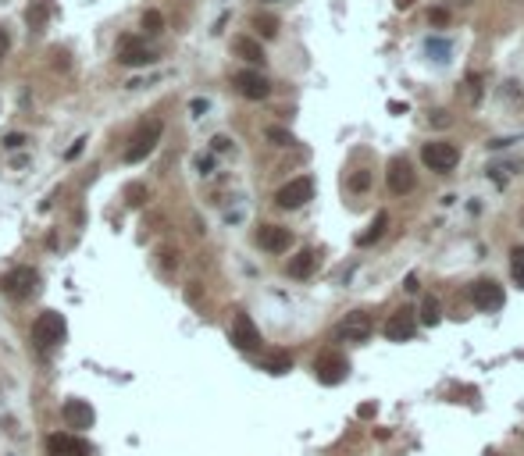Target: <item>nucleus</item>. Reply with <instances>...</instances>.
I'll return each instance as SVG.
<instances>
[{
	"instance_id": "nucleus-1",
	"label": "nucleus",
	"mask_w": 524,
	"mask_h": 456,
	"mask_svg": "<svg viewBox=\"0 0 524 456\" xmlns=\"http://www.w3.org/2000/svg\"><path fill=\"white\" fill-rule=\"evenodd\" d=\"M65 335H68V324H65V314H57V310H43L32 324V342H36V349H43V353L65 342Z\"/></svg>"
},
{
	"instance_id": "nucleus-2",
	"label": "nucleus",
	"mask_w": 524,
	"mask_h": 456,
	"mask_svg": "<svg viewBox=\"0 0 524 456\" xmlns=\"http://www.w3.org/2000/svg\"><path fill=\"white\" fill-rule=\"evenodd\" d=\"M161 132H164V125H161L157 118H150V121H146V125L129 139V147H125V160H129V164H139L143 157H150L154 147H157V139H161Z\"/></svg>"
},
{
	"instance_id": "nucleus-3",
	"label": "nucleus",
	"mask_w": 524,
	"mask_h": 456,
	"mask_svg": "<svg viewBox=\"0 0 524 456\" xmlns=\"http://www.w3.org/2000/svg\"><path fill=\"white\" fill-rule=\"evenodd\" d=\"M0 285H4V296H11L14 303H22V300H29L36 293L39 275H36V267H11Z\"/></svg>"
},
{
	"instance_id": "nucleus-4",
	"label": "nucleus",
	"mask_w": 524,
	"mask_h": 456,
	"mask_svg": "<svg viewBox=\"0 0 524 456\" xmlns=\"http://www.w3.org/2000/svg\"><path fill=\"white\" fill-rule=\"evenodd\" d=\"M118 61H121L125 68H150L154 61H157V54L146 50L136 36H121V39H118Z\"/></svg>"
},
{
	"instance_id": "nucleus-5",
	"label": "nucleus",
	"mask_w": 524,
	"mask_h": 456,
	"mask_svg": "<svg viewBox=\"0 0 524 456\" xmlns=\"http://www.w3.org/2000/svg\"><path fill=\"white\" fill-rule=\"evenodd\" d=\"M47 456H93V446L72 431H57L47 439Z\"/></svg>"
},
{
	"instance_id": "nucleus-6",
	"label": "nucleus",
	"mask_w": 524,
	"mask_h": 456,
	"mask_svg": "<svg viewBox=\"0 0 524 456\" xmlns=\"http://www.w3.org/2000/svg\"><path fill=\"white\" fill-rule=\"evenodd\" d=\"M421 160L432 172H450V168H456L460 150L453 147V143H428V147L421 150Z\"/></svg>"
},
{
	"instance_id": "nucleus-7",
	"label": "nucleus",
	"mask_w": 524,
	"mask_h": 456,
	"mask_svg": "<svg viewBox=\"0 0 524 456\" xmlns=\"http://www.w3.org/2000/svg\"><path fill=\"white\" fill-rule=\"evenodd\" d=\"M310 196H314V182L310 178H292L275 193V203L285 207V211H296V207H303Z\"/></svg>"
},
{
	"instance_id": "nucleus-8",
	"label": "nucleus",
	"mask_w": 524,
	"mask_h": 456,
	"mask_svg": "<svg viewBox=\"0 0 524 456\" xmlns=\"http://www.w3.org/2000/svg\"><path fill=\"white\" fill-rule=\"evenodd\" d=\"M385 182H389V189H392L396 196H407V193L414 189V182H417L410 160H407V157H396V160L389 164V172H385Z\"/></svg>"
},
{
	"instance_id": "nucleus-9",
	"label": "nucleus",
	"mask_w": 524,
	"mask_h": 456,
	"mask_svg": "<svg viewBox=\"0 0 524 456\" xmlns=\"http://www.w3.org/2000/svg\"><path fill=\"white\" fill-rule=\"evenodd\" d=\"M232 86L246 96V100H268L271 96V82L261 72H236L232 75Z\"/></svg>"
},
{
	"instance_id": "nucleus-10",
	"label": "nucleus",
	"mask_w": 524,
	"mask_h": 456,
	"mask_svg": "<svg viewBox=\"0 0 524 456\" xmlns=\"http://www.w3.org/2000/svg\"><path fill=\"white\" fill-rule=\"evenodd\" d=\"M314 371H318V382H321V385H339V382H346L350 364H346V357H339V353H321L318 364H314Z\"/></svg>"
},
{
	"instance_id": "nucleus-11",
	"label": "nucleus",
	"mask_w": 524,
	"mask_h": 456,
	"mask_svg": "<svg viewBox=\"0 0 524 456\" xmlns=\"http://www.w3.org/2000/svg\"><path fill=\"white\" fill-rule=\"evenodd\" d=\"M257 246L268 253H285L289 246H292V232L282 225H261L257 228Z\"/></svg>"
},
{
	"instance_id": "nucleus-12",
	"label": "nucleus",
	"mask_w": 524,
	"mask_h": 456,
	"mask_svg": "<svg viewBox=\"0 0 524 456\" xmlns=\"http://www.w3.org/2000/svg\"><path fill=\"white\" fill-rule=\"evenodd\" d=\"M232 342L239 346V349H246V353H254V349H261V331H257V324L250 321V314H239L236 318V324H232Z\"/></svg>"
},
{
	"instance_id": "nucleus-13",
	"label": "nucleus",
	"mask_w": 524,
	"mask_h": 456,
	"mask_svg": "<svg viewBox=\"0 0 524 456\" xmlns=\"http://www.w3.org/2000/svg\"><path fill=\"white\" fill-rule=\"evenodd\" d=\"M61 417H65V424H68V428L82 431V428H93L97 413H93V406H90V403H82V400H68L65 406H61Z\"/></svg>"
},
{
	"instance_id": "nucleus-14",
	"label": "nucleus",
	"mask_w": 524,
	"mask_h": 456,
	"mask_svg": "<svg viewBox=\"0 0 524 456\" xmlns=\"http://www.w3.org/2000/svg\"><path fill=\"white\" fill-rule=\"evenodd\" d=\"M414 331H417L414 310H400V314H392V318L385 321V339H389V342H407Z\"/></svg>"
},
{
	"instance_id": "nucleus-15",
	"label": "nucleus",
	"mask_w": 524,
	"mask_h": 456,
	"mask_svg": "<svg viewBox=\"0 0 524 456\" xmlns=\"http://www.w3.org/2000/svg\"><path fill=\"white\" fill-rule=\"evenodd\" d=\"M471 300H474V307L478 310H499L503 307V285H496V282H474L471 285Z\"/></svg>"
},
{
	"instance_id": "nucleus-16",
	"label": "nucleus",
	"mask_w": 524,
	"mask_h": 456,
	"mask_svg": "<svg viewBox=\"0 0 524 456\" xmlns=\"http://www.w3.org/2000/svg\"><path fill=\"white\" fill-rule=\"evenodd\" d=\"M335 335L339 339H353V342H364L367 335H371V318L367 314H361V310H353V314L335 328Z\"/></svg>"
},
{
	"instance_id": "nucleus-17",
	"label": "nucleus",
	"mask_w": 524,
	"mask_h": 456,
	"mask_svg": "<svg viewBox=\"0 0 524 456\" xmlns=\"http://www.w3.org/2000/svg\"><path fill=\"white\" fill-rule=\"evenodd\" d=\"M314 267H318V253H314V250H303V253H296V257L289 260L285 271H289V278H310Z\"/></svg>"
},
{
	"instance_id": "nucleus-18",
	"label": "nucleus",
	"mask_w": 524,
	"mask_h": 456,
	"mask_svg": "<svg viewBox=\"0 0 524 456\" xmlns=\"http://www.w3.org/2000/svg\"><path fill=\"white\" fill-rule=\"evenodd\" d=\"M232 50H236L243 61H250V65H264V50H261L257 39H250V36H236Z\"/></svg>"
},
{
	"instance_id": "nucleus-19",
	"label": "nucleus",
	"mask_w": 524,
	"mask_h": 456,
	"mask_svg": "<svg viewBox=\"0 0 524 456\" xmlns=\"http://www.w3.org/2000/svg\"><path fill=\"white\" fill-rule=\"evenodd\" d=\"M50 11H54V4H50V0H32V4H29V11H26V22H29V29H43V25L50 22Z\"/></svg>"
},
{
	"instance_id": "nucleus-20",
	"label": "nucleus",
	"mask_w": 524,
	"mask_h": 456,
	"mask_svg": "<svg viewBox=\"0 0 524 456\" xmlns=\"http://www.w3.org/2000/svg\"><path fill=\"white\" fill-rule=\"evenodd\" d=\"M385 225H389V214H385V211H379V214H374V221H371V228H367V232H364V236H357V242H361V246L379 242V239H382V232H385Z\"/></svg>"
},
{
	"instance_id": "nucleus-21",
	"label": "nucleus",
	"mask_w": 524,
	"mask_h": 456,
	"mask_svg": "<svg viewBox=\"0 0 524 456\" xmlns=\"http://www.w3.org/2000/svg\"><path fill=\"white\" fill-rule=\"evenodd\" d=\"M289 367H292V357H289V353H271V357L264 360V371H268V375H285Z\"/></svg>"
},
{
	"instance_id": "nucleus-22",
	"label": "nucleus",
	"mask_w": 524,
	"mask_h": 456,
	"mask_svg": "<svg viewBox=\"0 0 524 456\" xmlns=\"http://www.w3.org/2000/svg\"><path fill=\"white\" fill-rule=\"evenodd\" d=\"M139 25L146 29V32H150V36H157V32H164V14L161 11H143V18H139Z\"/></svg>"
},
{
	"instance_id": "nucleus-23",
	"label": "nucleus",
	"mask_w": 524,
	"mask_h": 456,
	"mask_svg": "<svg viewBox=\"0 0 524 456\" xmlns=\"http://www.w3.org/2000/svg\"><path fill=\"white\" fill-rule=\"evenodd\" d=\"M510 275L524 289V246H514V250H510Z\"/></svg>"
},
{
	"instance_id": "nucleus-24",
	"label": "nucleus",
	"mask_w": 524,
	"mask_h": 456,
	"mask_svg": "<svg viewBox=\"0 0 524 456\" xmlns=\"http://www.w3.org/2000/svg\"><path fill=\"white\" fill-rule=\"evenodd\" d=\"M421 321H425L428 328L443 321V307H439V300H435V296H428V300H425V307H421Z\"/></svg>"
},
{
	"instance_id": "nucleus-25",
	"label": "nucleus",
	"mask_w": 524,
	"mask_h": 456,
	"mask_svg": "<svg viewBox=\"0 0 524 456\" xmlns=\"http://www.w3.org/2000/svg\"><path fill=\"white\" fill-rule=\"evenodd\" d=\"M254 29H257L264 39H271V36L279 32V22H275L271 14H254Z\"/></svg>"
},
{
	"instance_id": "nucleus-26",
	"label": "nucleus",
	"mask_w": 524,
	"mask_h": 456,
	"mask_svg": "<svg viewBox=\"0 0 524 456\" xmlns=\"http://www.w3.org/2000/svg\"><path fill=\"white\" fill-rule=\"evenodd\" d=\"M125 203H129V207H143L146 203V185H139V182L125 185Z\"/></svg>"
},
{
	"instance_id": "nucleus-27",
	"label": "nucleus",
	"mask_w": 524,
	"mask_h": 456,
	"mask_svg": "<svg viewBox=\"0 0 524 456\" xmlns=\"http://www.w3.org/2000/svg\"><path fill=\"white\" fill-rule=\"evenodd\" d=\"M268 143H271V147H292L296 139H292V132H289V129L271 125V129H268Z\"/></svg>"
},
{
	"instance_id": "nucleus-28",
	"label": "nucleus",
	"mask_w": 524,
	"mask_h": 456,
	"mask_svg": "<svg viewBox=\"0 0 524 456\" xmlns=\"http://www.w3.org/2000/svg\"><path fill=\"white\" fill-rule=\"evenodd\" d=\"M425 50L432 54V61H446L450 57V43H446V39H428Z\"/></svg>"
},
{
	"instance_id": "nucleus-29",
	"label": "nucleus",
	"mask_w": 524,
	"mask_h": 456,
	"mask_svg": "<svg viewBox=\"0 0 524 456\" xmlns=\"http://www.w3.org/2000/svg\"><path fill=\"white\" fill-rule=\"evenodd\" d=\"M26 143H29L26 132H8V136H4V150H22Z\"/></svg>"
},
{
	"instance_id": "nucleus-30",
	"label": "nucleus",
	"mask_w": 524,
	"mask_h": 456,
	"mask_svg": "<svg viewBox=\"0 0 524 456\" xmlns=\"http://www.w3.org/2000/svg\"><path fill=\"white\" fill-rule=\"evenodd\" d=\"M367 185H371V175H367V172H357V175L350 178V189H353V193H364Z\"/></svg>"
},
{
	"instance_id": "nucleus-31",
	"label": "nucleus",
	"mask_w": 524,
	"mask_h": 456,
	"mask_svg": "<svg viewBox=\"0 0 524 456\" xmlns=\"http://www.w3.org/2000/svg\"><path fill=\"white\" fill-rule=\"evenodd\" d=\"M428 22H432V25H446V22H450V11H446V8H432V11H428Z\"/></svg>"
},
{
	"instance_id": "nucleus-32",
	"label": "nucleus",
	"mask_w": 524,
	"mask_h": 456,
	"mask_svg": "<svg viewBox=\"0 0 524 456\" xmlns=\"http://www.w3.org/2000/svg\"><path fill=\"white\" fill-rule=\"evenodd\" d=\"M82 150H86V136H82V139H75V143H72V147L65 150V157H68V160H75V157H79Z\"/></svg>"
},
{
	"instance_id": "nucleus-33",
	"label": "nucleus",
	"mask_w": 524,
	"mask_h": 456,
	"mask_svg": "<svg viewBox=\"0 0 524 456\" xmlns=\"http://www.w3.org/2000/svg\"><path fill=\"white\" fill-rule=\"evenodd\" d=\"M211 147H214L218 154H225L228 147H232V139H228V136H214V139H211Z\"/></svg>"
},
{
	"instance_id": "nucleus-34",
	"label": "nucleus",
	"mask_w": 524,
	"mask_h": 456,
	"mask_svg": "<svg viewBox=\"0 0 524 456\" xmlns=\"http://www.w3.org/2000/svg\"><path fill=\"white\" fill-rule=\"evenodd\" d=\"M196 168H200L203 175H211V168H214V160H211V157H200V160H196Z\"/></svg>"
},
{
	"instance_id": "nucleus-35",
	"label": "nucleus",
	"mask_w": 524,
	"mask_h": 456,
	"mask_svg": "<svg viewBox=\"0 0 524 456\" xmlns=\"http://www.w3.org/2000/svg\"><path fill=\"white\" fill-rule=\"evenodd\" d=\"M8 47H11V39H8V32H4V25H0V57L8 54Z\"/></svg>"
},
{
	"instance_id": "nucleus-36",
	"label": "nucleus",
	"mask_w": 524,
	"mask_h": 456,
	"mask_svg": "<svg viewBox=\"0 0 524 456\" xmlns=\"http://www.w3.org/2000/svg\"><path fill=\"white\" fill-rule=\"evenodd\" d=\"M374 410H379V406H374V403H364L357 413H361V417H374Z\"/></svg>"
},
{
	"instance_id": "nucleus-37",
	"label": "nucleus",
	"mask_w": 524,
	"mask_h": 456,
	"mask_svg": "<svg viewBox=\"0 0 524 456\" xmlns=\"http://www.w3.org/2000/svg\"><path fill=\"white\" fill-rule=\"evenodd\" d=\"M403 289H407V293H417V275H407V285H403Z\"/></svg>"
},
{
	"instance_id": "nucleus-38",
	"label": "nucleus",
	"mask_w": 524,
	"mask_h": 456,
	"mask_svg": "<svg viewBox=\"0 0 524 456\" xmlns=\"http://www.w3.org/2000/svg\"><path fill=\"white\" fill-rule=\"evenodd\" d=\"M207 111V100H193V114H203Z\"/></svg>"
},
{
	"instance_id": "nucleus-39",
	"label": "nucleus",
	"mask_w": 524,
	"mask_h": 456,
	"mask_svg": "<svg viewBox=\"0 0 524 456\" xmlns=\"http://www.w3.org/2000/svg\"><path fill=\"white\" fill-rule=\"evenodd\" d=\"M410 4H414V0H396V8H400V11H407Z\"/></svg>"
}]
</instances>
